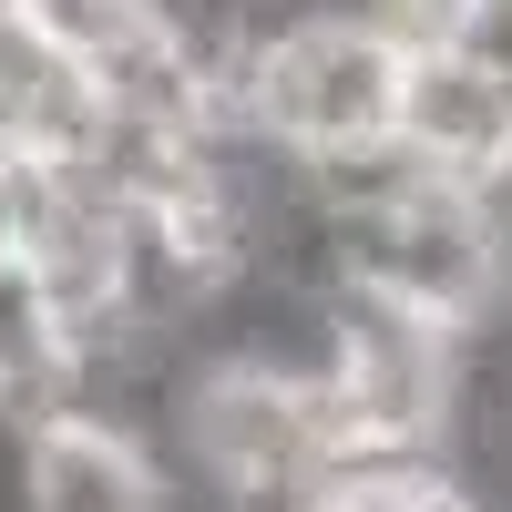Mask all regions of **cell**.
Listing matches in <instances>:
<instances>
[{
    "label": "cell",
    "mask_w": 512,
    "mask_h": 512,
    "mask_svg": "<svg viewBox=\"0 0 512 512\" xmlns=\"http://www.w3.org/2000/svg\"><path fill=\"white\" fill-rule=\"evenodd\" d=\"M338 287H369V297H390V308L492 349V338H512V226L472 185H420L390 216L338 226Z\"/></svg>",
    "instance_id": "1"
},
{
    "label": "cell",
    "mask_w": 512,
    "mask_h": 512,
    "mask_svg": "<svg viewBox=\"0 0 512 512\" xmlns=\"http://www.w3.org/2000/svg\"><path fill=\"white\" fill-rule=\"evenodd\" d=\"M328 390L349 410L359 451H461V410H472V338H451L431 318L390 308L369 287H328Z\"/></svg>",
    "instance_id": "2"
},
{
    "label": "cell",
    "mask_w": 512,
    "mask_h": 512,
    "mask_svg": "<svg viewBox=\"0 0 512 512\" xmlns=\"http://www.w3.org/2000/svg\"><path fill=\"white\" fill-rule=\"evenodd\" d=\"M11 512H175V472L93 420H41L11 441Z\"/></svg>",
    "instance_id": "3"
},
{
    "label": "cell",
    "mask_w": 512,
    "mask_h": 512,
    "mask_svg": "<svg viewBox=\"0 0 512 512\" xmlns=\"http://www.w3.org/2000/svg\"><path fill=\"white\" fill-rule=\"evenodd\" d=\"M390 134L441 185H492L512 164V82H492L472 52H420L400 72V123Z\"/></svg>",
    "instance_id": "4"
},
{
    "label": "cell",
    "mask_w": 512,
    "mask_h": 512,
    "mask_svg": "<svg viewBox=\"0 0 512 512\" xmlns=\"http://www.w3.org/2000/svg\"><path fill=\"white\" fill-rule=\"evenodd\" d=\"M451 52H472L492 82H512V0H461V31Z\"/></svg>",
    "instance_id": "5"
}]
</instances>
